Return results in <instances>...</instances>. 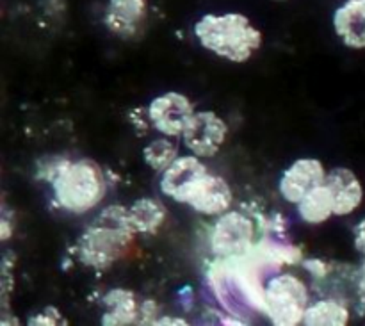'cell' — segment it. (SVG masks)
Returning <instances> with one entry per match:
<instances>
[{
  "label": "cell",
  "mask_w": 365,
  "mask_h": 326,
  "mask_svg": "<svg viewBox=\"0 0 365 326\" xmlns=\"http://www.w3.org/2000/svg\"><path fill=\"white\" fill-rule=\"evenodd\" d=\"M135 235L138 234L132 227L128 207L114 203L100 210L78 235L75 257L86 268L106 271L128 255Z\"/></svg>",
  "instance_id": "obj_1"
},
{
  "label": "cell",
  "mask_w": 365,
  "mask_h": 326,
  "mask_svg": "<svg viewBox=\"0 0 365 326\" xmlns=\"http://www.w3.org/2000/svg\"><path fill=\"white\" fill-rule=\"evenodd\" d=\"M192 32L202 49L234 64L248 63L264 43L260 29L246 14L235 11L203 14L196 20Z\"/></svg>",
  "instance_id": "obj_2"
},
{
  "label": "cell",
  "mask_w": 365,
  "mask_h": 326,
  "mask_svg": "<svg viewBox=\"0 0 365 326\" xmlns=\"http://www.w3.org/2000/svg\"><path fill=\"white\" fill-rule=\"evenodd\" d=\"M52 196L56 205L71 216L95 210L106 200L109 182L106 171L89 157L70 159L53 178Z\"/></svg>",
  "instance_id": "obj_3"
},
{
  "label": "cell",
  "mask_w": 365,
  "mask_h": 326,
  "mask_svg": "<svg viewBox=\"0 0 365 326\" xmlns=\"http://www.w3.org/2000/svg\"><path fill=\"white\" fill-rule=\"evenodd\" d=\"M259 227L257 218L242 209H230L217 216L207 238L214 259H234L252 252L262 235Z\"/></svg>",
  "instance_id": "obj_4"
},
{
  "label": "cell",
  "mask_w": 365,
  "mask_h": 326,
  "mask_svg": "<svg viewBox=\"0 0 365 326\" xmlns=\"http://www.w3.org/2000/svg\"><path fill=\"white\" fill-rule=\"evenodd\" d=\"M310 305V291L305 282L292 273L273 275L266 282V316L274 326L303 325Z\"/></svg>",
  "instance_id": "obj_5"
},
{
  "label": "cell",
  "mask_w": 365,
  "mask_h": 326,
  "mask_svg": "<svg viewBox=\"0 0 365 326\" xmlns=\"http://www.w3.org/2000/svg\"><path fill=\"white\" fill-rule=\"evenodd\" d=\"M150 127L168 138H182L185 127L195 116L196 109L192 100L185 93L166 91L150 100L148 107Z\"/></svg>",
  "instance_id": "obj_6"
},
{
  "label": "cell",
  "mask_w": 365,
  "mask_h": 326,
  "mask_svg": "<svg viewBox=\"0 0 365 326\" xmlns=\"http://www.w3.org/2000/svg\"><path fill=\"white\" fill-rule=\"evenodd\" d=\"M180 139L189 153L203 161L212 159L227 143L228 125L214 111H196Z\"/></svg>",
  "instance_id": "obj_7"
},
{
  "label": "cell",
  "mask_w": 365,
  "mask_h": 326,
  "mask_svg": "<svg viewBox=\"0 0 365 326\" xmlns=\"http://www.w3.org/2000/svg\"><path fill=\"white\" fill-rule=\"evenodd\" d=\"M209 171L207 164L200 157L192 156V153L180 156L159 175L160 195L185 205Z\"/></svg>",
  "instance_id": "obj_8"
},
{
  "label": "cell",
  "mask_w": 365,
  "mask_h": 326,
  "mask_svg": "<svg viewBox=\"0 0 365 326\" xmlns=\"http://www.w3.org/2000/svg\"><path fill=\"white\" fill-rule=\"evenodd\" d=\"M328 170L323 161L316 157H302L289 164L278 180V193L282 200L298 205L310 191L327 182Z\"/></svg>",
  "instance_id": "obj_9"
},
{
  "label": "cell",
  "mask_w": 365,
  "mask_h": 326,
  "mask_svg": "<svg viewBox=\"0 0 365 326\" xmlns=\"http://www.w3.org/2000/svg\"><path fill=\"white\" fill-rule=\"evenodd\" d=\"M148 18V0H109L103 25L120 39L138 38Z\"/></svg>",
  "instance_id": "obj_10"
},
{
  "label": "cell",
  "mask_w": 365,
  "mask_h": 326,
  "mask_svg": "<svg viewBox=\"0 0 365 326\" xmlns=\"http://www.w3.org/2000/svg\"><path fill=\"white\" fill-rule=\"evenodd\" d=\"M185 205L191 207L200 216L217 218L232 209V205H234V191H232L230 184L223 177L209 171Z\"/></svg>",
  "instance_id": "obj_11"
},
{
  "label": "cell",
  "mask_w": 365,
  "mask_h": 326,
  "mask_svg": "<svg viewBox=\"0 0 365 326\" xmlns=\"http://www.w3.org/2000/svg\"><path fill=\"white\" fill-rule=\"evenodd\" d=\"M334 198L335 218H348L355 214L364 203V185L359 175L348 166H335L328 170L327 182Z\"/></svg>",
  "instance_id": "obj_12"
},
{
  "label": "cell",
  "mask_w": 365,
  "mask_h": 326,
  "mask_svg": "<svg viewBox=\"0 0 365 326\" xmlns=\"http://www.w3.org/2000/svg\"><path fill=\"white\" fill-rule=\"evenodd\" d=\"M335 36L349 50H365V0H344L331 16Z\"/></svg>",
  "instance_id": "obj_13"
},
{
  "label": "cell",
  "mask_w": 365,
  "mask_h": 326,
  "mask_svg": "<svg viewBox=\"0 0 365 326\" xmlns=\"http://www.w3.org/2000/svg\"><path fill=\"white\" fill-rule=\"evenodd\" d=\"M103 312L100 323L103 326H127L139 323L141 303L135 298L134 291L116 287L110 289L102 298Z\"/></svg>",
  "instance_id": "obj_14"
},
{
  "label": "cell",
  "mask_w": 365,
  "mask_h": 326,
  "mask_svg": "<svg viewBox=\"0 0 365 326\" xmlns=\"http://www.w3.org/2000/svg\"><path fill=\"white\" fill-rule=\"evenodd\" d=\"M349 321H351L349 302L330 295L310 302L303 317L305 326H346L349 325Z\"/></svg>",
  "instance_id": "obj_15"
},
{
  "label": "cell",
  "mask_w": 365,
  "mask_h": 326,
  "mask_svg": "<svg viewBox=\"0 0 365 326\" xmlns=\"http://www.w3.org/2000/svg\"><path fill=\"white\" fill-rule=\"evenodd\" d=\"M132 227L138 235H155L168 218V209L159 198L141 196L128 205Z\"/></svg>",
  "instance_id": "obj_16"
},
{
  "label": "cell",
  "mask_w": 365,
  "mask_h": 326,
  "mask_svg": "<svg viewBox=\"0 0 365 326\" xmlns=\"http://www.w3.org/2000/svg\"><path fill=\"white\" fill-rule=\"evenodd\" d=\"M296 213H298L299 220L305 225H310V227H317V225H323L330 221L331 218H335L334 198H331L328 185L323 184L314 189V191H310L296 205Z\"/></svg>",
  "instance_id": "obj_17"
},
{
  "label": "cell",
  "mask_w": 365,
  "mask_h": 326,
  "mask_svg": "<svg viewBox=\"0 0 365 326\" xmlns=\"http://www.w3.org/2000/svg\"><path fill=\"white\" fill-rule=\"evenodd\" d=\"M178 157H180V153H178L177 141H175V138H168V136H160V138L152 139L143 148V161L157 175L163 173Z\"/></svg>",
  "instance_id": "obj_18"
},
{
  "label": "cell",
  "mask_w": 365,
  "mask_h": 326,
  "mask_svg": "<svg viewBox=\"0 0 365 326\" xmlns=\"http://www.w3.org/2000/svg\"><path fill=\"white\" fill-rule=\"evenodd\" d=\"M14 263L16 257L11 252L4 253L2 259V273H0V303H2V314H11L9 310V298L14 289Z\"/></svg>",
  "instance_id": "obj_19"
},
{
  "label": "cell",
  "mask_w": 365,
  "mask_h": 326,
  "mask_svg": "<svg viewBox=\"0 0 365 326\" xmlns=\"http://www.w3.org/2000/svg\"><path fill=\"white\" fill-rule=\"evenodd\" d=\"M70 161L68 156H43L36 163V178L46 184H52L53 178L61 171V168Z\"/></svg>",
  "instance_id": "obj_20"
},
{
  "label": "cell",
  "mask_w": 365,
  "mask_h": 326,
  "mask_svg": "<svg viewBox=\"0 0 365 326\" xmlns=\"http://www.w3.org/2000/svg\"><path fill=\"white\" fill-rule=\"evenodd\" d=\"M29 326H57V325H68L66 317L61 314L59 309L56 307H45L39 312L32 314L27 320Z\"/></svg>",
  "instance_id": "obj_21"
},
{
  "label": "cell",
  "mask_w": 365,
  "mask_h": 326,
  "mask_svg": "<svg viewBox=\"0 0 365 326\" xmlns=\"http://www.w3.org/2000/svg\"><path fill=\"white\" fill-rule=\"evenodd\" d=\"M159 317V307L153 300H145L141 303V310H139V323L138 325H153Z\"/></svg>",
  "instance_id": "obj_22"
},
{
  "label": "cell",
  "mask_w": 365,
  "mask_h": 326,
  "mask_svg": "<svg viewBox=\"0 0 365 326\" xmlns=\"http://www.w3.org/2000/svg\"><path fill=\"white\" fill-rule=\"evenodd\" d=\"M353 246L360 257L365 259V216L353 227Z\"/></svg>",
  "instance_id": "obj_23"
},
{
  "label": "cell",
  "mask_w": 365,
  "mask_h": 326,
  "mask_svg": "<svg viewBox=\"0 0 365 326\" xmlns=\"http://www.w3.org/2000/svg\"><path fill=\"white\" fill-rule=\"evenodd\" d=\"M13 232H14V225L11 221V214L7 210V207H4L2 210V216H0V239L2 243H7L11 238H13Z\"/></svg>",
  "instance_id": "obj_24"
},
{
  "label": "cell",
  "mask_w": 365,
  "mask_h": 326,
  "mask_svg": "<svg viewBox=\"0 0 365 326\" xmlns=\"http://www.w3.org/2000/svg\"><path fill=\"white\" fill-rule=\"evenodd\" d=\"M356 289H359L362 309H365V259H362L360 266H356Z\"/></svg>",
  "instance_id": "obj_25"
},
{
  "label": "cell",
  "mask_w": 365,
  "mask_h": 326,
  "mask_svg": "<svg viewBox=\"0 0 365 326\" xmlns=\"http://www.w3.org/2000/svg\"><path fill=\"white\" fill-rule=\"evenodd\" d=\"M187 320L177 316H159L153 326H187Z\"/></svg>",
  "instance_id": "obj_26"
}]
</instances>
